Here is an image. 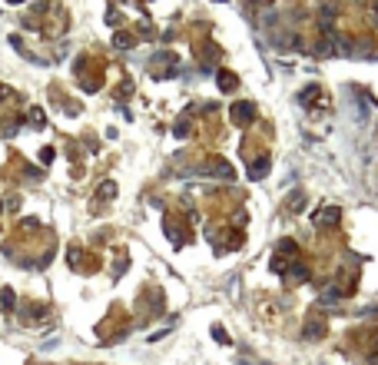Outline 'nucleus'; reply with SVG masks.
I'll return each instance as SVG.
<instances>
[{
  "instance_id": "1",
  "label": "nucleus",
  "mask_w": 378,
  "mask_h": 365,
  "mask_svg": "<svg viewBox=\"0 0 378 365\" xmlns=\"http://www.w3.org/2000/svg\"><path fill=\"white\" fill-rule=\"evenodd\" d=\"M249 116H252V106L249 103H239L236 106V119H249Z\"/></svg>"
}]
</instances>
